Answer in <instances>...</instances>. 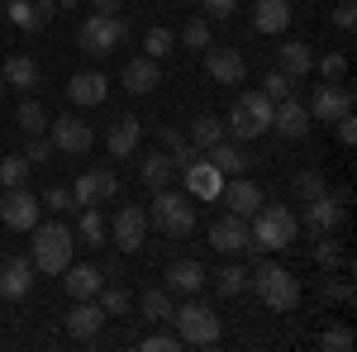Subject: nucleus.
Here are the masks:
<instances>
[{"label": "nucleus", "mask_w": 357, "mask_h": 352, "mask_svg": "<svg viewBox=\"0 0 357 352\" xmlns=\"http://www.w3.org/2000/svg\"><path fill=\"white\" fill-rule=\"evenodd\" d=\"M29 234H33V257H29V262H33V271L62 276V271H67V262H72L77 234H72V229H67L62 219H48V224L38 219V224H33Z\"/></svg>", "instance_id": "1"}, {"label": "nucleus", "mask_w": 357, "mask_h": 352, "mask_svg": "<svg viewBox=\"0 0 357 352\" xmlns=\"http://www.w3.org/2000/svg\"><path fill=\"white\" fill-rule=\"evenodd\" d=\"M296 215L286 210V205H257V215H252V229H248V243L262 247V252H281V247L296 243Z\"/></svg>", "instance_id": "2"}, {"label": "nucleus", "mask_w": 357, "mask_h": 352, "mask_svg": "<svg viewBox=\"0 0 357 352\" xmlns=\"http://www.w3.org/2000/svg\"><path fill=\"white\" fill-rule=\"evenodd\" d=\"M148 224H158L172 238H186L195 229V200L191 195H176L172 186L153 190V205H148Z\"/></svg>", "instance_id": "3"}, {"label": "nucleus", "mask_w": 357, "mask_h": 352, "mask_svg": "<svg viewBox=\"0 0 357 352\" xmlns=\"http://www.w3.org/2000/svg\"><path fill=\"white\" fill-rule=\"evenodd\" d=\"M248 286L257 291V300H262L267 309H296V305H301V281L286 267H276V262H262V267L248 276Z\"/></svg>", "instance_id": "4"}, {"label": "nucleus", "mask_w": 357, "mask_h": 352, "mask_svg": "<svg viewBox=\"0 0 357 352\" xmlns=\"http://www.w3.org/2000/svg\"><path fill=\"white\" fill-rule=\"evenodd\" d=\"M124 38H129V20H124V15H86L82 29H77V48H82L86 57L114 53Z\"/></svg>", "instance_id": "5"}, {"label": "nucleus", "mask_w": 357, "mask_h": 352, "mask_svg": "<svg viewBox=\"0 0 357 352\" xmlns=\"http://www.w3.org/2000/svg\"><path fill=\"white\" fill-rule=\"evenodd\" d=\"M172 324H176V338L191 343V348H215V343H220V319H215V309H210L205 300H186V305H176Z\"/></svg>", "instance_id": "6"}, {"label": "nucleus", "mask_w": 357, "mask_h": 352, "mask_svg": "<svg viewBox=\"0 0 357 352\" xmlns=\"http://www.w3.org/2000/svg\"><path fill=\"white\" fill-rule=\"evenodd\" d=\"M234 138H262L267 129H272V100L262 95V91H248V95H238L234 100V109H229V124H224Z\"/></svg>", "instance_id": "7"}, {"label": "nucleus", "mask_w": 357, "mask_h": 352, "mask_svg": "<svg viewBox=\"0 0 357 352\" xmlns=\"http://www.w3.org/2000/svg\"><path fill=\"white\" fill-rule=\"evenodd\" d=\"M38 215H43V205H38V195H29L24 186H5L0 190V219H5L10 229L29 234V229L38 224Z\"/></svg>", "instance_id": "8"}, {"label": "nucleus", "mask_w": 357, "mask_h": 352, "mask_svg": "<svg viewBox=\"0 0 357 352\" xmlns=\"http://www.w3.org/2000/svg\"><path fill=\"white\" fill-rule=\"evenodd\" d=\"M0 10H5L10 24H20L24 33H43L57 15V0H5Z\"/></svg>", "instance_id": "9"}, {"label": "nucleus", "mask_w": 357, "mask_h": 352, "mask_svg": "<svg viewBox=\"0 0 357 352\" xmlns=\"http://www.w3.org/2000/svg\"><path fill=\"white\" fill-rule=\"evenodd\" d=\"M305 109H310V119L333 124L338 114H348V109H353V91H348L343 82H324L314 95H310V105H305Z\"/></svg>", "instance_id": "10"}, {"label": "nucleus", "mask_w": 357, "mask_h": 352, "mask_svg": "<svg viewBox=\"0 0 357 352\" xmlns=\"http://www.w3.org/2000/svg\"><path fill=\"white\" fill-rule=\"evenodd\" d=\"M114 190H119V176H114L110 167H100V171H82V176H77V186H72V200H77V210H86V205H100V200H110Z\"/></svg>", "instance_id": "11"}, {"label": "nucleus", "mask_w": 357, "mask_h": 352, "mask_svg": "<svg viewBox=\"0 0 357 352\" xmlns=\"http://www.w3.org/2000/svg\"><path fill=\"white\" fill-rule=\"evenodd\" d=\"M110 229H114V243L124 247V252H138L143 238H148V210H138V205H119Z\"/></svg>", "instance_id": "12"}, {"label": "nucleus", "mask_w": 357, "mask_h": 352, "mask_svg": "<svg viewBox=\"0 0 357 352\" xmlns=\"http://www.w3.org/2000/svg\"><path fill=\"white\" fill-rule=\"evenodd\" d=\"M48 138H53L57 153H86V148L96 143L91 124H86V119H77V114H62L57 124H48Z\"/></svg>", "instance_id": "13"}, {"label": "nucleus", "mask_w": 357, "mask_h": 352, "mask_svg": "<svg viewBox=\"0 0 357 352\" xmlns=\"http://www.w3.org/2000/svg\"><path fill=\"white\" fill-rule=\"evenodd\" d=\"M205 72L220 86H238L248 77V62H243L238 48H215V43H210V48H205Z\"/></svg>", "instance_id": "14"}, {"label": "nucleus", "mask_w": 357, "mask_h": 352, "mask_svg": "<svg viewBox=\"0 0 357 352\" xmlns=\"http://www.w3.org/2000/svg\"><path fill=\"white\" fill-rule=\"evenodd\" d=\"M343 215H348V190H338V195H329V190H324L319 200H310L305 224L324 234V229H338V224H343Z\"/></svg>", "instance_id": "15"}, {"label": "nucleus", "mask_w": 357, "mask_h": 352, "mask_svg": "<svg viewBox=\"0 0 357 352\" xmlns=\"http://www.w3.org/2000/svg\"><path fill=\"white\" fill-rule=\"evenodd\" d=\"M220 200L229 205V215L252 219V215H257V205H262V190L252 186L248 176H234V181H224V186H220Z\"/></svg>", "instance_id": "16"}, {"label": "nucleus", "mask_w": 357, "mask_h": 352, "mask_svg": "<svg viewBox=\"0 0 357 352\" xmlns=\"http://www.w3.org/2000/svg\"><path fill=\"white\" fill-rule=\"evenodd\" d=\"M210 243H215V252H248V219H238V215H224V219H215L210 224Z\"/></svg>", "instance_id": "17"}, {"label": "nucleus", "mask_w": 357, "mask_h": 352, "mask_svg": "<svg viewBox=\"0 0 357 352\" xmlns=\"http://www.w3.org/2000/svg\"><path fill=\"white\" fill-rule=\"evenodd\" d=\"M272 129L286 138H305L310 134V109L296 100V95H286V100H276L272 105Z\"/></svg>", "instance_id": "18"}, {"label": "nucleus", "mask_w": 357, "mask_h": 352, "mask_svg": "<svg viewBox=\"0 0 357 352\" xmlns=\"http://www.w3.org/2000/svg\"><path fill=\"white\" fill-rule=\"evenodd\" d=\"M105 319H110V314L100 309V300H77V305L67 309V333L86 343V338H96V333H100V324H105Z\"/></svg>", "instance_id": "19"}, {"label": "nucleus", "mask_w": 357, "mask_h": 352, "mask_svg": "<svg viewBox=\"0 0 357 352\" xmlns=\"http://www.w3.org/2000/svg\"><path fill=\"white\" fill-rule=\"evenodd\" d=\"M29 286H33V262L5 257V262H0V300H24Z\"/></svg>", "instance_id": "20"}, {"label": "nucleus", "mask_w": 357, "mask_h": 352, "mask_svg": "<svg viewBox=\"0 0 357 352\" xmlns=\"http://www.w3.org/2000/svg\"><path fill=\"white\" fill-rule=\"evenodd\" d=\"M105 91H110L105 72L86 67V72H77V77L67 82V100H72V105H100V100H105Z\"/></svg>", "instance_id": "21"}, {"label": "nucleus", "mask_w": 357, "mask_h": 352, "mask_svg": "<svg viewBox=\"0 0 357 352\" xmlns=\"http://www.w3.org/2000/svg\"><path fill=\"white\" fill-rule=\"evenodd\" d=\"M62 291L72 300H96V291H100V267H91V262H67Z\"/></svg>", "instance_id": "22"}, {"label": "nucleus", "mask_w": 357, "mask_h": 352, "mask_svg": "<svg viewBox=\"0 0 357 352\" xmlns=\"http://www.w3.org/2000/svg\"><path fill=\"white\" fill-rule=\"evenodd\" d=\"M158 82H162V67L148 53L134 57V62H124V91H129V95H148V91H158Z\"/></svg>", "instance_id": "23"}, {"label": "nucleus", "mask_w": 357, "mask_h": 352, "mask_svg": "<svg viewBox=\"0 0 357 352\" xmlns=\"http://www.w3.org/2000/svg\"><path fill=\"white\" fill-rule=\"evenodd\" d=\"M252 29L257 33H286L291 29V0H257L252 5Z\"/></svg>", "instance_id": "24"}, {"label": "nucleus", "mask_w": 357, "mask_h": 352, "mask_svg": "<svg viewBox=\"0 0 357 352\" xmlns=\"http://www.w3.org/2000/svg\"><path fill=\"white\" fill-rule=\"evenodd\" d=\"M138 176H143V186L148 190H162L176 181V162H172V153H148L143 162H138Z\"/></svg>", "instance_id": "25"}, {"label": "nucleus", "mask_w": 357, "mask_h": 352, "mask_svg": "<svg viewBox=\"0 0 357 352\" xmlns=\"http://www.w3.org/2000/svg\"><path fill=\"white\" fill-rule=\"evenodd\" d=\"M276 57H281V72H286L291 82H301L305 72L314 67V48H310V43H301V38L281 43V48H276Z\"/></svg>", "instance_id": "26"}, {"label": "nucleus", "mask_w": 357, "mask_h": 352, "mask_svg": "<svg viewBox=\"0 0 357 352\" xmlns=\"http://www.w3.org/2000/svg\"><path fill=\"white\" fill-rule=\"evenodd\" d=\"M0 77H5V86H15V91H33V86H38V62L24 57V53H15V57L0 62Z\"/></svg>", "instance_id": "27"}, {"label": "nucleus", "mask_w": 357, "mask_h": 352, "mask_svg": "<svg viewBox=\"0 0 357 352\" xmlns=\"http://www.w3.org/2000/svg\"><path fill=\"white\" fill-rule=\"evenodd\" d=\"M205 281H210V276H205V267H200L195 257H181V262H172V267H167V286H172V291H186V296H195Z\"/></svg>", "instance_id": "28"}, {"label": "nucleus", "mask_w": 357, "mask_h": 352, "mask_svg": "<svg viewBox=\"0 0 357 352\" xmlns=\"http://www.w3.org/2000/svg\"><path fill=\"white\" fill-rule=\"evenodd\" d=\"M186 171V186H191V195H220L224 186V171L215 162H191V167H181Z\"/></svg>", "instance_id": "29"}, {"label": "nucleus", "mask_w": 357, "mask_h": 352, "mask_svg": "<svg viewBox=\"0 0 357 352\" xmlns=\"http://www.w3.org/2000/svg\"><path fill=\"white\" fill-rule=\"evenodd\" d=\"M210 162L220 167L224 176H243L248 167H252V162H248V153H243V148H238V143H224V138L215 143V148H210Z\"/></svg>", "instance_id": "30"}, {"label": "nucleus", "mask_w": 357, "mask_h": 352, "mask_svg": "<svg viewBox=\"0 0 357 352\" xmlns=\"http://www.w3.org/2000/svg\"><path fill=\"white\" fill-rule=\"evenodd\" d=\"M138 309L148 314V319H158V324H172V314H176V305L167 296V286H148L143 296H138Z\"/></svg>", "instance_id": "31"}, {"label": "nucleus", "mask_w": 357, "mask_h": 352, "mask_svg": "<svg viewBox=\"0 0 357 352\" xmlns=\"http://www.w3.org/2000/svg\"><path fill=\"white\" fill-rule=\"evenodd\" d=\"M138 134H143V124L138 119H119L110 129V138H105V148H110V158H129L138 148Z\"/></svg>", "instance_id": "32"}, {"label": "nucleus", "mask_w": 357, "mask_h": 352, "mask_svg": "<svg viewBox=\"0 0 357 352\" xmlns=\"http://www.w3.org/2000/svg\"><path fill=\"white\" fill-rule=\"evenodd\" d=\"M105 234H110V224L100 219V205H86V210H82V224H77V238H82V243H91V247H100V243H105Z\"/></svg>", "instance_id": "33"}, {"label": "nucleus", "mask_w": 357, "mask_h": 352, "mask_svg": "<svg viewBox=\"0 0 357 352\" xmlns=\"http://www.w3.org/2000/svg\"><path fill=\"white\" fill-rule=\"evenodd\" d=\"M224 134H229V129H224L220 114H200V119L191 124V143H195V148H205V153H210V148H215Z\"/></svg>", "instance_id": "34"}, {"label": "nucleus", "mask_w": 357, "mask_h": 352, "mask_svg": "<svg viewBox=\"0 0 357 352\" xmlns=\"http://www.w3.org/2000/svg\"><path fill=\"white\" fill-rule=\"evenodd\" d=\"M15 124H20V134H48V109L38 100H24L20 114H15Z\"/></svg>", "instance_id": "35"}, {"label": "nucleus", "mask_w": 357, "mask_h": 352, "mask_svg": "<svg viewBox=\"0 0 357 352\" xmlns=\"http://www.w3.org/2000/svg\"><path fill=\"white\" fill-rule=\"evenodd\" d=\"M291 190H296V200H305V205H310V200H319V195L329 190V181H324V176H319L314 167H305L301 176L291 181Z\"/></svg>", "instance_id": "36"}, {"label": "nucleus", "mask_w": 357, "mask_h": 352, "mask_svg": "<svg viewBox=\"0 0 357 352\" xmlns=\"http://www.w3.org/2000/svg\"><path fill=\"white\" fill-rule=\"evenodd\" d=\"M215 291H220V296H243V291H248V271L238 267V262L220 267V271H215Z\"/></svg>", "instance_id": "37"}, {"label": "nucleus", "mask_w": 357, "mask_h": 352, "mask_svg": "<svg viewBox=\"0 0 357 352\" xmlns=\"http://www.w3.org/2000/svg\"><path fill=\"white\" fill-rule=\"evenodd\" d=\"M96 300H100V309H105L110 319H119V314L134 309V296H129L124 286H105V291H96Z\"/></svg>", "instance_id": "38"}, {"label": "nucleus", "mask_w": 357, "mask_h": 352, "mask_svg": "<svg viewBox=\"0 0 357 352\" xmlns=\"http://www.w3.org/2000/svg\"><path fill=\"white\" fill-rule=\"evenodd\" d=\"M172 48H176V33H172V29H148V33H143V53L153 57V62H162Z\"/></svg>", "instance_id": "39"}, {"label": "nucleus", "mask_w": 357, "mask_h": 352, "mask_svg": "<svg viewBox=\"0 0 357 352\" xmlns=\"http://www.w3.org/2000/svg\"><path fill=\"white\" fill-rule=\"evenodd\" d=\"M181 43L195 48V53H205V48H210V20H205V15H195L191 24L181 29Z\"/></svg>", "instance_id": "40"}, {"label": "nucleus", "mask_w": 357, "mask_h": 352, "mask_svg": "<svg viewBox=\"0 0 357 352\" xmlns=\"http://www.w3.org/2000/svg\"><path fill=\"white\" fill-rule=\"evenodd\" d=\"M29 158L20 153V158H0V186H24V176H29Z\"/></svg>", "instance_id": "41"}, {"label": "nucleus", "mask_w": 357, "mask_h": 352, "mask_svg": "<svg viewBox=\"0 0 357 352\" xmlns=\"http://www.w3.org/2000/svg\"><path fill=\"white\" fill-rule=\"evenodd\" d=\"M262 95H267V100H286V95H296V82H291V77H286V72H281V67H276V72H267V82H262Z\"/></svg>", "instance_id": "42"}, {"label": "nucleus", "mask_w": 357, "mask_h": 352, "mask_svg": "<svg viewBox=\"0 0 357 352\" xmlns=\"http://www.w3.org/2000/svg\"><path fill=\"white\" fill-rule=\"evenodd\" d=\"M38 205H43V210H53V215H67V210H77V200H72V186H48Z\"/></svg>", "instance_id": "43"}, {"label": "nucleus", "mask_w": 357, "mask_h": 352, "mask_svg": "<svg viewBox=\"0 0 357 352\" xmlns=\"http://www.w3.org/2000/svg\"><path fill=\"white\" fill-rule=\"evenodd\" d=\"M24 138H29V143H24V158H29L33 167H38V162H48V158L57 153V148H53V138H48V134H24Z\"/></svg>", "instance_id": "44"}, {"label": "nucleus", "mask_w": 357, "mask_h": 352, "mask_svg": "<svg viewBox=\"0 0 357 352\" xmlns=\"http://www.w3.org/2000/svg\"><path fill=\"white\" fill-rule=\"evenodd\" d=\"M319 348L324 352H353V328L348 324H333L324 338H319Z\"/></svg>", "instance_id": "45"}, {"label": "nucleus", "mask_w": 357, "mask_h": 352, "mask_svg": "<svg viewBox=\"0 0 357 352\" xmlns=\"http://www.w3.org/2000/svg\"><path fill=\"white\" fill-rule=\"evenodd\" d=\"M176 348H181L176 333H148V338H138V352H176Z\"/></svg>", "instance_id": "46"}, {"label": "nucleus", "mask_w": 357, "mask_h": 352, "mask_svg": "<svg viewBox=\"0 0 357 352\" xmlns=\"http://www.w3.org/2000/svg\"><path fill=\"white\" fill-rule=\"evenodd\" d=\"M319 72H324V82H343V72H348V57L343 53H324L319 62H314Z\"/></svg>", "instance_id": "47"}, {"label": "nucleus", "mask_w": 357, "mask_h": 352, "mask_svg": "<svg viewBox=\"0 0 357 352\" xmlns=\"http://www.w3.org/2000/svg\"><path fill=\"white\" fill-rule=\"evenodd\" d=\"M333 24L343 29V33L357 24V5H353V0H338V5H333Z\"/></svg>", "instance_id": "48"}, {"label": "nucleus", "mask_w": 357, "mask_h": 352, "mask_svg": "<svg viewBox=\"0 0 357 352\" xmlns=\"http://www.w3.org/2000/svg\"><path fill=\"white\" fill-rule=\"evenodd\" d=\"M333 129H338V143H348V148H353V143H357V119H353V109H348V114H338V119H333Z\"/></svg>", "instance_id": "49"}, {"label": "nucleus", "mask_w": 357, "mask_h": 352, "mask_svg": "<svg viewBox=\"0 0 357 352\" xmlns=\"http://www.w3.org/2000/svg\"><path fill=\"white\" fill-rule=\"evenodd\" d=\"M205 5V20H229L238 10V0H200Z\"/></svg>", "instance_id": "50"}, {"label": "nucleus", "mask_w": 357, "mask_h": 352, "mask_svg": "<svg viewBox=\"0 0 357 352\" xmlns=\"http://www.w3.org/2000/svg\"><path fill=\"white\" fill-rule=\"evenodd\" d=\"M314 257H319V267H333V262H338V247H333V243H319V247H314Z\"/></svg>", "instance_id": "51"}, {"label": "nucleus", "mask_w": 357, "mask_h": 352, "mask_svg": "<svg viewBox=\"0 0 357 352\" xmlns=\"http://www.w3.org/2000/svg\"><path fill=\"white\" fill-rule=\"evenodd\" d=\"M91 5H96V15H119L124 0H91Z\"/></svg>", "instance_id": "52"}, {"label": "nucleus", "mask_w": 357, "mask_h": 352, "mask_svg": "<svg viewBox=\"0 0 357 352\" xmlns=\"http://www.w3.org/2000/svg\"><path fill=\"white\" fill-rule=\"evenodd\" d=\"M57 5H62V10H72V5H82V0H57Z\"/></svg>", "instance_id": "53"}, {"label": "nucleus", "mask_w": 357, "mask_h": 352, "mask_svg": "<svg viewBox=\"0 0 357 352\" xmlns=\"http://www.w3.org/2000/svg\"><path fill=\"white\" fill-rule=\"evenodd\" d=\"M0 100H5V77H0Z\"/></svg>", "instance_id": "54"}, {"label": "nucleus", "mask_w": 357, "mask_h": 352, "mask_svg": "<svg viewBox=\"0 0 357 352\" xmlns=\"http://www.w3.org/2000/svg\"><path fill=\"white\" fill-rule=\"evenodd\" d=\"M0 20H5V10H0Z\"/></svg>", "instance_id": "55"}, {"label": "nucleus", "mask_w": 357, "mask_h": 352, "mask_svg": "<svg viewBox=\"0 0 357 352\" xmlns=\"http://www.w3.org/2000/svg\"><path fill=\"white\" fill-rule=\"evenodd\" d=\"M0 190H5V186H0Z\"/></svg>", "instance_id": "56"}]
</instances>
